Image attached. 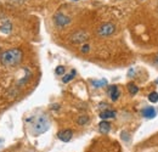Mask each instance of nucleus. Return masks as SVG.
Segmentation results:
<instances>
[{"mask_svg":"<svg viewBox=\"0 0 158 152\" xmlns=\"http://www.w3.org/2000/svg\"><path fill=\"white\" fill-rule=\"evenodd\" d=\"M54 18H55V23H56L58 27H63V26H66L71 22V18L66 15H63V13H61V12L56 13Z\"/></svg>","mask_w":158,"mask_h":152,"instance_id":"4","label":"nucleus"},{"mask_svg":"<svg viewBox=\"0 0 158 152\" xmlns=\"http://www.w3.org/2000/svg\"><path fill=\"white\" fill-rule=\"evenodd\" d=\"M91 84H93L95 88H101V86L107 85V80H106V79H102V80H93Z\"/></svg>","mask_w":158,"mask_h":152,"instance_id":"12","label":"nucleus"},{"mask_svg":"<svg viewBox=\"0 0 158 152\" xmlns=\"http://www.w3.org/2000/svg\"><path fill=\"white\" fill-rule=\"evenodd\" d=\"M100 117H101L102 119L114 118V117H116V112H114V111H111V109H106V111H104V112L100 113Z\"/></svg>","mask_w":158,"mask_h":152,"instance_id":"9","label":"nucleus"},{"mask_svg":"<svg viewBox=\"0 0 158 152\" xmlns=\"http://www.w3.org/2000/svg\"><path fill=\"white\" fill-rule=\"evenodd\" d=\"M99 129H100L101 133L107 134L109 130H111V124H109L108 122H106V121H104V122H101V123L99 124Z\"/></svg>","mask_w":158,"mask_h":152,"instance_id":"8","label":"nucleus"},{"mask_svg":"<svg viewBox=\"0 0 158 152\" xmlns=\"http://www.w3.org/2000/svg\"><path fill=\"white\" fill-rule=\"evenodd\" d=\"M49 119L46 118L45 116H39L38 118L34 121V124H33V133L35 135H39V134H43L45 133L47 129H49Z\"/></svg>","mask_w":158,"mask_h":152,"instance_id":"2","label":"nucleus"},{"mask_svg":"<svg viewBox=\"0 0 158 152\" xmlns=\"http://www.w3.org/2000/svg\"><path fill=\"white\" fill-rule=\"evenodd\" d=\"M73 1H78V0H73Z\"/></svg>","mask_w":158,"mask_h":152,"instance_id":"18","label":"nucleus"},{"mask_svg":"<svg viewBox=\"0 0 158 152\" xmlns=\"http://www.w3.org/2000/svg\"><path fill=\"white\" fill-rule=\"evenodd\" d=\"M114 29H116V27L114 24L112 23H105V24H102L100 28H99V34L102 37H107V36H111V34L114 33Z\"/></svg>","mask_w":158,"mask_h":152,"instance_id":"3","label":"nucleus"},{"mask_svg":"<svg viewBox=\"0 0 158 152\" xmlns=\"http://www.w3.org/2000/svg\"><path fill=\"white\" fill-rule=\"evenodd\" d=\"M85 38H86V34L84 32H78V33H75L74 36H73V41H75V43H79V41L85 40Z\"/></svg>","mask_w":158,"mask_h":152,"instance_id":"10","label":"nucleus"},{"mask_svg":"<svg viewBox=\"0 0 158 152\" xmlns=\"http://www.w3.org/2000/svg\"><path fill=\"white\" fill-rule=\"evenodd\" d=\"M128 90H129L130 95H136L137 91H139V88H137L134 83H129L128 84Z\"/></svg>","mask_w":158,"mask_h":152,"instance_id":"11","label":"nucleus"},{"mask_svg":"<svg viewBox=\"0 0 158 152\" xmlns=\"http://www.w3.org/2000/svg\"><path fill=\"white\" fill-rule=\"evenodd\" d=\"M142 116L145 117V118H153V117L156 116L155 108H153V107H146V108H143Z\"/></svg>","mask_w":158,"mask_h":152,"instance_id":"7","label":"nucleus"},{"mask_svg":"<svg viewBox=\"0 0 158 152\" xmlns=\"http://www.w3.org/2000/svg\"><path fill=\"white\" fill-rule=\"evenodd\" d=\"M0 141H1V140H0Z\"/></svg>","mask_w":158,"mask_h":152,"instance_id":"19","label":"nucleus"},{"mask_svg":"<svg viewBox=\"0 0 158 152\" xmlns=\"http://www.w3.org/2000/svg\"><path fill=\"white\" fill-rule=\"evenodd\" d=\"M148 100H150L151 102H153V103L158 102V94H157V93H151V94L148 95Z\"/></svg>","mask_w":158,"mask_h":152,"instance_id":"14","label":"nucleus"},{"mask_svg":"<svg viewBox=\"0 0 158 152\" xmlns=\"http://www.w3.org/2000/svg\"><path fill=\"white\" fill-rule=\"evenodd\" d=\"M81 51H83V52H88L89 51V45H84L83 47H81Z\"/></svg>","mask_w":158,"mask_h":152,"instance_id":"17","label":"nucleus"},{"mask_svg":"<svg viewBox=\"0 0 158 152\" xmlns=\"http://www.w3.org/2000/svg\"><path fill=\"white\" fill-rule=\"evenodd\" d=\"M74 75H75V71H72L70 74H66L65 77L62 78V82L63 83H68V82H71L73 78H74Z\"/></svg>","mask_w":158,"mask_h":152,"instance_id":"13","label":"nucleus"},{"mask_svg":"<svg viewBox=\"0 0 158 152\" xmlns=\"http://www.w3.org/2000/svg\"><path fill=\"white\" fill-rule=\"evenodd\" d=\"M55 72H56V74H57V75H62V74L65 73V67H63V66H58V67L56 68V71H55Z\"/></svg>","mask_w":158,"mask_h":152,"instance_id":"16","label":"nucleus"},{"mask_svg":"<svg viewBox=\"0 0 158 152\" xmlns=\"http://www.w3.org/2000/svg\"><path fill=\"white\" fill-rule=\"evenodd\" d=\"M23 54L19 49H10L6 50L1 54V62L5 66H15L17 63H19L22 60Z\"/></svg>","mask_w":158,"mask_h":152,"instance_id":"1","label":"nucleus"},{"mask_svg":"<svg viewBox=\"0 0 158 152\" xmlns=\"http://www.w3.org/2000/svg\"><path fill=\"white\" fill-rule=\"evenodd\" d=\"M109 95H111V99H112L113 101H117V100H118L119 95H120V93H119V89H118V86H116V85H112L111 88H109Z\"/></svg>","mask_w":158,"mask_h":152,"instance_id":"6","label":"nucleus"},{"mask_svg":"<svg viewBox=\"0 0 158 152\" xmlns=\"http://www.w3.org/2000/svg\"><path fill=\"white\" fill-rule=\"evenodd\" d=\"M88 121H89V118L86 116H81V117H79V119H78V124H79V126H83V124H85Z\"/></svg>","mask_w":158,"mask_h":152,"instance_id":"15","label":"nucleus"},{"mask_svg":"<svg viewBox=\"0 0 158 152\" xmlns=\"http://www.w3.org/2000/svg\"><path fill=\"white\" fill-rule=\"evenodd\" d=\"M72 136H73V133H72V130H70V129L62 130V132H60V133H58V139H60L61 141H63V142H68V141H71Z\"/></svg>","mask_w":158,"mask_h":152,"instance_id":"5","label":"nucleus"}]
</instances>
